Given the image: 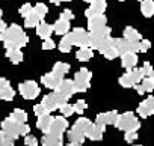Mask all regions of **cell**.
Listing matches in <instances>:
<instances>
[{
  "instance_id": "cell-14",
  "label": "cell",
  "mask_w": 154,
  "mask_h": 146,
  "mask_svg": "<svg viewBox=\"0 0 154 146\" xmlns=\"http://www.w3.org/2000/svg\"><path fill=\"white\" fill-rule=\"evenodd\" d=\"M106 8H107L106 0H97V2H94V3L89 5V8L85 11V15H86V18L94 17V15H103L104 11H106Z\"/></svg>"
},
{
  "instance_id": "cell-22",
  "label": "cell",
  "mask_w": 154,
  "mask_h": 146,
  "mask_svg": "<svg viewBox=\"0 0 154 146\" xmlns=\"http://www.w3.org/2000/svg\"><path fill=\"white\" fill-rule=\"evenodd\" d=\"M62 80H63L62 77L53 74V72H48V74H45V76L41 77V83H42L45 88H48V89H56Z\"/></svg>"
},
{
  "instance_id": "cell-8",
  "label": "cell",
  "mask_w": 154,
  "mask_h": 146,
  "mask_svg": "<svg viewBox=\"0 0 154 146\" xmlns=\"http://www.w3.org/2000/svg\"><path fill=\"white\" fill-rule=\"evenodd\" d=\"M142 79H143V76H142L140 69L133 68V69L127 71L125 74H122V76L119 77V85H121L122 88H133V86H136L137 83H140Z\"/></svg>"
},
{
  "instance_id": "cell-41",
  "label": "cell",
  "mask_w": 154,
  "mask_h": 146,
  "mask_svg": "<svg viewBox=\"0 0 154 146\" xmlns=\"http://www.w3.org/2000/svg\"><path fill=\"white\" fill-rule=\"evenodd\" d=\"M18 12H20L21 17H27V15L32 12V5H30V3H24V5L18 9Z\"/></svg>"
},
{
  "instance_id": "cell-34",
  "label": "cell",
  "mask_w": 154,
  "mask_h": 146,
  "mask_svg": "<svg viewBox=\"0 0 154 146\" xmlns=\"http://www.w3.org/2000/svg\"><path fill=\"white\" fill-rule=\"evenodd\" d=\"M39 23H41V18L33 12V9H32V12H30L27 17H24V27H27V29H33V27H36Z\"/></svg>"
},
{
  "instance_id": "cell-1",
  "label": "cell",
  "mask_w": 154,
  "mask_h": 146,
  "mask_svg": "<svg viewBox=\"0 0 154 146\" xmlns=\"http://www.w3.org/2000/svg\"><path fill=\"white\" fill-rule=\"evenodd\" d=\"M0 41L3 42L5 48H20L27 45L29 36L23 32V29L18 24H11L3 32H0Z\"/></svg>"
},
{
  "instance_id": "cell-35",
  "label": "cell",
  "mask_w": 154,
  "mask_h": 146,
  "mask_svg": "<svg viewBox=\"0 0 154 146\" xmlns=\"http://www.w3.org/2000/svg\"><path fill=\"white\" fill-rule=\"evenodd\" d=\"M9 118H11L12 121L18 122V124H26V122H27V113H26L24 110H21V109H15Z\"/></svg>"
},
{
  "instance_id": "cell-48",
  "label": "cell",
  "mask_w": 154,
  "mask_h": 146,
  "mask_svg": "<svg viewBox=\"0 0 154 146\" xmlns=\"http://www.w3.org/2000/svg\"><path fill=\"white\" fill-rule=\"evenodd\" d=\"M6 27H8V26H6V23H5V21H3L2 18H0V32H3V30H5Z\"/></svg>"
},
{
  "instance_id": "cell-46",
  "label": "cell",
  "mask_w": 154,
  "mask_h": 146,
  "mask_svg": "<svg viewBox=\"0 0 154 146\" xmlns=\"http://www.w3.org/2000/svg\"><path fill=\"white\" fill-rule=\"evenodd\" d=\"M33 112H35V115H36L38 118H39V116H42V115H50V113H48V112H47L41 104H36V106L33 107Z\"/></svg>"
},
{
  "instance_id": "cell-12",
  "label": "cell",
  "mask_w": 154,
  "mask_h": 146,
  "mask_svg": "<svg viewBox=\"0 0 154 146\" xmlns=\"http://www.w3.org/2000/svg\"><path fill=\"white\" fill-rule=\"evenodd\" d=\"M152 113H154V98H152V95H149L146 100H143L137 106V115L142 119H145V118L151 116Z\"/></svg>"
},
{
  "instance_id": "cell-50",
  "label": "cell",
  "mask_w": 154,
  "mask_h": 146,
  "mask_svg": "<svg viewBox=\"0 0 154 146\" xmlns=\"http://www.w3.org/2000/svg\"><path fill=\"white\" fill-rule=\"evenodd\" d=\"M83 2H88V3H94V2H97V0H83Z\"/></svg>"
},
{
  "instance_id": "cell-15",
  "label": "cell",
  "mask_w": 154,
  "mask_h": 146,
  "mask_svg": "<svg viewBox=\"0 0 154 146\" xmlns=\"http://www.w3.org/2000/svg\"><path fill=\"white\" fill-rule=\"evenodd\" d=\"M116 118H118V112H115V110H110V112H106V113H98L95 124L106 128V125H113Z\"/></svg>"
},
{
  "instance_id": "cell-26",
  "label": "cell",
  "mask_w": 154,
  "mask_h": 146,
  "mask_svg": "<svg viewBox=\"0 0 154 146\" xmlns=\"http://www.w3.org/2000/svg\"><path fill=\"white\" fill-rule=\"evenodd\" d=\"M53 32L56 33V35H65V33H68L69 32V21H65V20H62V18H59L54 24H53Z\"/></svg>"
},
{
  "instance_id": "cell-54",
  "label": "cell",
  "mask_w": 154,
  "mask_h": 146,
  "mask_svg": "<svg viewBox=\"0 0 154 146\" xmlns=\"http://www.w3.org/2000/svg\"><path fill=\"white\" fill-rule=\"evenodd\" d=\"M119 2H124V0H119Z\"/></svg>"
},
{
  "instance_id": "cell-13",
  "label": "cell",
  "mask_w": 154,
  "mask_h": 146,
  "mask_svg": "<svg viewBox=\"0 0 154 146\" xmlns=\"http://www.w3.org/2000/svg\"><path fill=\"white\" fill-rule=\"evenodd\" d=\"M104 127H101V125H97V124H89L88 127H86V130H85V137H88L89 140H101L103 139V134H104Z\"/></svg>"
},
{
  "instance_id": "cell-33",
  "label": "cell",
  "mask_w": 154,
  "mask_h": 146,
  "mask_svg": "<svg viewBox=\"0 0 154 146\" xmlns=\"http://www.w3.org/2000/svg\"><path fill=\"white\" fill-rule=\"evenodd\" d=\"M51 119H53V116H51V115H42V116H39V118H38L36 127H38L41 131L47 133V131H48V128H50Z\"/></svg>"
},
{
  "instance_id": "cell-23",
  "label": "cell",
  "mask_w": 154,
  "mask_h": 146,
  "mask_svg": "<svg viewBox=\"0 0 154 146\" xmlns=\"http://www.w3.org/2000/svg\"><path fill=\"white\" fill-rule=\"evenodd\" d=\"M121 65H122V68H125V69H133L136 65H137V56H136V53H125V54H122L121 56Z\"/></svg>"
},
{
  "instance_id": "cell-42",
  "label": "cell",
  "mask_w": 154,
  "mask_h": 146,
  "mask_svg": "<svg viewBox=\"0 0 154 146\" xmlns=\"http://www.w3.org/2000/svg\"><path fill=\"white\" fill-rule=\"evenodd\" d=\"M136 139H137V133H136V131H125L124 140H125L127 143H133Z\"/></svg>"
},
{
  "instance_id": "cell-25",
  "label": "cell",
  "mask_w": 154,
  "mask_h": 146,
  "mask_svg": "<svg viewBox=\"0 0 154 146\" xmlns=\"http://www.w3.org/2000/svg\"><path fill=\"white\" fill-rule=\"evenodd\" d=\"M124 39H127V41H131V42H139L140 39H142V35L134 29V27H131V26H127L125 29H124Z\"/></svg>"
},
{
  "instance_id": "cell-45",
  "label": "cell",
  "mask_w": 154,
  "mask_h": 146,
  "mask_svg": "<svg viewBox=\"0 0 154 146\" xmlns=\"http://www.w3.org/2000/svg\"><path fill=\"white\" fill-rule=\"evenodd\" d=\"M24 143H26V146H38L36 137L35 136H29V134L24 137Z\"/></svg>"
},
{
  "instance_id": "cell-7",
  "label": "cell",
  "mask_w": 154,
  "mask_h": 146,
  "mask_svg": "<svg viewBox=\"0 0 154 146\" xmlns=\"http://www.w3.org/2000/svg\"><path fill=\"white\" fill-rule=\"evenodd\" d=\"M65 103H68V100H65L59 92L54 91V92H51V94H48V95H45V97L42 98L41 106H42L48 113H51V112L57 110L59 106H62V104H65Z\"/></svg>"
},
{
  "instance_id": "cell-10",
  "label": "cell",
  "mask_w": 154,
  "mask_h": 146,
  "mask_svg": "<svg viewBox=\"0 0 154 146\" xmlns=\"http://www.w3.org/2000/svg\"><path fill=\"white\" fill-rule=\"evenodd\" d=\"M18 91L21 94V97L24 100H35L38 95H39V86L33 82V80H27L24 83H20L18 86Z\"/></svg>"
},
{
  "instance_id": "cell-32",
  "label": "cell",
  "mask_w": 154,
  "mask_h": 146,
  "mask_svg": "<svg viewBox=\"0 0 154 146\" xmlns=\"http://www.w3.org/2000/svg\"><path fill=\"white\" fill-rule=\"evenodd\" d=\"M71 47H72V42H71V36H69V32H68V33H65V35L62 36V39H60L57 48H59V51H62V53H69V51H71Z\"/></svg>"
},
{
  "instance_id": "cell-21",
  "label": "cell",
  "mask_w": 154,
  "mask_h": 146,
  "mask_svg": "<svg viewBox=\"0 0 154 146\" xmlns=\"http://www.w3.org/2000/svg\"><path fill=\"white\" fill-rule=\"evenodd\" d=\"M42 146H62V134L47 131L41 140Z\"/></svg>"
},
{
  "instance_id": "cell-52",
  "label": "cell",
  "mask_w": 154,
  "mask_h": 146,
  "mask_svg": "<svg viewBox=\"0 0 154 146\" xmlns=\"http://www.w3.org/2000/svg\"><path fill=\"white\" fill-rule=\"evenodd\" d=\"M2 15H3V11H2V8H0V18H2Z\"/></svg>"
},
{
  "instance_id": "cell-44",
  "label": "cell",
  "mask_w": 154,
  "mask_h": 146,
  "mask_svg": "<svg viewBox=\"0 0 154 146\" xmlns=\"http://www.w3.org/2000/svg\"><path fill=\"white\" fill-rule=\"evenodd\" d=\"M54 47H56V44H54V41H53L51 38L44 39V42H42V50H53Z\"/></svg>"
},
{
  "instance_id": "cell-18",
  "label": "cell",
  "mask_w": 154,
  "mask_h": 146,
  "mask_svg": "<svg viewBox=\"0 0 154 146\" xmlns=\"http://www.w3.org/2000/svg\"><path fill=\"white\" fill-rule=\"evenodd\" d=\"M54 91L59 92L65 100H69V98L75 94V92H74V88H72V80H62Z\"/></svg>"
},
{
  "instance_id": "cell-3",
  "label": "cell",
  "mask_w": 154,
  "mask_h": 146,
  "mask_svg": "<svg viewBox=\"0 0 154 146\" xmlns=\"http://www.w3.org/2000/svg\"><path fill=\"white\" fill-rule=\"evenodd\" d=\"M113 125L118 130H122V131H137L139 127H140V122L131 112H125L122 115H118Z\"/></svg>"
},
{
  "instance_id": "cell-28",
  "label": "cell",
  "mask_w": 154,
  "mask_h": 146,
  "mask_svg": "<svg viewBox=\"0 0 154 146\" xmlns=\"http://www.w3.org/2000/svg\"><path fill=\"white\" fill-rule=\"evenodd\" d=\"M140 12L146 18L152 17V14H154V2L152 0H142L140 2Z\"/></svg>"
},
{
  "instance_id": "cell-9",
  "label": "cell",
  "mask_w": 154,
  "mask_h": 146,
  "mask_svg": "<svg viewBox=\"0 0 154 146\" xmlns=\"http://www.w3.org/2000/svg\"><path fill=\"white\" fill-rule=\"evenodd\" d=\"M69 36H71V42L72 45H77V47H89V32H86L85 29L82 27H75L69 32Z\"/></svg>"
},
{
  "instance_id": "cell-20",
  "label": "cell",
  "mask_w": 154,
  "mask_h": 146,
  "mask_svg": "<svg viewBox=\"0 0 154 146\" xmlns=\"http://www.w3.org/2000/svg\"><path fill=\"white\" fill-rule=\"evenodd\" d=\"M134 89H136V92L139 94V95H143L145 92H152V89H154V77H143L142 80H140V83H137L136 86H133Z\"/></svg>"
},
{
  "instance_id": "cell-5",
  "label": "cell",
  "mask_w": 154,
  "mask_h": 146,
  "mask_svg": "<svg viewBox=\"0 0 154 146\" xmlns=\"http://www.w3.org/2000/svg\"><path fill=\"white\" fill-rule=\"evenodd\" d=\"M110 42L118 56H122L125 53H137L139 51V42H131L124 38H112Z\"/></svg>"
},
{
  "instance_id": "cell-37",
  "label": "cell",
  "mask_w": 154,
  "mask_h": 146,
  "mask_svg": "<svg viewBox=\"0 0 154 146\" xmlns=\"http://www.w3.org/2000/svg\"><path fill=\"white\" fill-rule=\"evenodd\" d=\"M72 110H74V113H77V115L82 116V113L86 110V101H85V100H79V101L72 106Z\"/></svg>"
},
{
  "instance_id": "cell-39",
  "label": "cell",
  "mask_w": 154,
  "mask_h": 146,
  "mask_svg": "<svg viewBox=\"0 0 154 146\" xmlns=\"http://www.w3.org/2000/svg\"><path fill=\"white\" fill-rule=\"evenodd\" d=\"M14 139L0 131V146H14Z\"/></svg>"
},
{
  "instance_id": "cell-49",
  "label": "cell",
  "mask_w": 154,
  "mask_h": 146,
  "mask_svg": "<svg viewBox=\"0 0 154 146\" xmlns=\"http://www.w3.org/2000/svg\"><path fill=\"white\" fill-rule=\"evenodd\" d=\"M53 5H60L62 2H71V0H50Z\"/></svg>"
},
{
  "instance_id": "cell-38",
  "label": "cell",
  "mask_w": 154,
  "mask_h": 146,
  "mask_svg": "<svg viewBox=\"0 0 154 146\" xmlns=\"http://www.w3.org/2000/svg\"><path fill=\"white\" fill-rule=\"evenodd\" d=\"M140 72H142V76L143 77H154V71H152V66L149 62H145L140 68Z\"/></svg>"
},
{
  "instance_id": "cell-29",
  "label": "cell",
  "mask_w": 154,
  "mask_h": 146,
  "mask_svg": "<svg viewBox=\"0 0 154 146\" xmlns=\"http://www.w3.org/2000/svg\"><path fill=\"white\" fill-rule=\"evenodd\" d=\"M6 57H8L14 65L23 62V53H21L20 48H8V50H6Z\"/></svg>"
},
{
  "instance_id": "cell-51",
  "label": "cell",
  "mask_w": 154,
  "mask_h": 146,
  "mask_svg": "<svg viewBox=\"0 0 154 146\" xmlns=\"http://www.w3.org/2000/svg\"><path fill=\"white\" fill-rule=\"evenodd\" d=\"M68 146H82V145H75V143H69Z\"/></svg>"
},
{
  "instance_id": "cell-4",
  "label": "cell",
  "mask_w": 154,
  "mask_h": 146,
  "mask_svg": "<svg viewBox=\"0 0 154 146\" xmlns=\"http://www.w3.org/2000/svg\"><path fill=\"white\" fill-rule=\"evenodd\" d=\"M91 77H92V74L86 68H82L80 71H77L74 79H72L74 92H86L89 89V85H91Z\"/></svg>"
},
{
  "instance_id": "cell-30",
  "label": "cell",
  "mask_w": 154,
  "mask_h": 146,
  "mask_svg": "<svg viewBox=\"0 0 154 146\" xmlns=\"http://www.w3.org/2000/svg\"><path fill=\"white\" fill-rule=\"evenodd\" d=\"M92 56H94V51L89 47L79 48V51L75 53V59L79 60V62H88L89 59H92Z\"/></svg>"
},
{
  "instance_id": "cell-27",
  "label": "cell",
  "mask_w": 154,
  "mask_h": 146,
  "mask_svg": "<svg viewBox=\"0 0 154 146\" xmlns=\"http://www.w3.org/2000/svg\"><path fill=\"white\" fill-rule=\"evenodd\" d=\"M112 39V38H110ZM98 51L106 57V59H109V60H112V59H116L118 57V54H116V51H115V48L112 47V42L109 41V42H106L103 47H100L98 48Z\"/></svg>"
},
{
  "instance_id": "cell-36",
  "label": "cell",
  "mask_w": 154,
  "mask_h": 146,
  "mask_svg": "<svg viewBox=\"0 0 154 146\" xmlns=\"http://www.w3.org/2000/svg\"><path fill=\"white\" fill-rule=\"evenodd\" d=\"M32 9H33V12L41 18V21L44 20V17L47 15V12H48V8L44 5V3H36L35 6H32Z\"/></svg>"
},
{
  "instance_id": "cell-2",
  "label": "cell",
  "mask_w": 154,
  "mask_h": 146,
  "mask_svg": "<svg viewBox=\"0 0 154 146\" xmlns=\"http://www.w3.org/2000/svg\"><path fill=\"white\" fill-rule=\"evenodd\" d=\"M30 131L27 124H18L15 121H12L11 118H6L2 122V133H5L6 136L12 137L14 140L20 136H27V133Z\"/></svg>"
},
{
  "instance_id": "cell-19",
  "label": "cell",
  "mask_w": 154,
  "mask_h": 146,
  "mask_svg": "<svg viewBox=\"0 0 154 146\" xmlns=\"http://www.w3.org/2000/svg\"><path fill=\"white\" fill-rule=\"evenodd\" d=\"M68 139L71 143H75V145H82L85 142V133L80 127H77V125H72L71 130L68 131Z\"/></svg>"
},
{
  "instance_id": "cell-47",
  "label": "cell",
  "mask_w": 154,
  "mask_h": 146,
  "mask_svg": "<svg viewBox=\"0 0 154 146\" xmlns=\"http://www.w3.org/2000/svg\"><path fill=\"white\" fill-rule=\"evenodd\" d=\"M60 18H62V20H65V21H71V20H74V14H72L69 9H65V11H62Z\"/></svg>"
},
{
  "instance_id": "cell-17",
  "label": "cell",
  "mask_w": 154,
  "mask_h": 146,
  "mask_svg": "<svg viewBox=\"0 0 154 146\" xmlns=\"http://www.w3.org/2000/svg\"><path fill=\"white\" fill-rule=\"evenodd\" d=\"M14 89L11 88V83L6 80V79H0V100L3 101H12L14 100Z\"/></svg>"
},
{
  "instance_id": "cell-31",
  "label": "cell",
  "mask_w": 154,
  "mask_h": 146,
  "mask_svg": "<svg viewBox=\"0 0 154 146\" xmlns=\"http://www.w3.org/2000/svg\"><path fill=\"white\" fill-rule=\"evenodd\" d=\"M68 71H69V65H68V63H65V62H56V63L53 65V71H51V72L63 79V76L68 74Z\"/></svg>"
},
{
  "instance_id": "cell-40",
  "label": "cell",
  "mask_w": 154,
  "mask_h": 146,
  "mask_svg": "<svg viewBox=\"0 0 154 146\" xmlns=\"http://www.w3.org/2000/svg\"><path fill=\"white\" fill-rule=\"evenodd\" d=\"M59 110H60V113H62V116H63V118H68V116H71V115L74 113L72 106H71V104H68V103H65V104L59 106Z\"/></svg>"
},
{
  "instance_id": "cell-43",
  "label": "cell",
  "mask_w": 154,
  "mask_h": 146,
  "mask_svg": "<svg viewBox=\"0 0 154 146\" xmlns=\"http://www.w3.org/2000/svg\"><path fill=\"white\" fill-rule=\"evenodd\" d=\"M149 47H151V44H149L148 39H140L139 41V51L140 53H146L149 50Z\"/></svg>"
},
{
  "instance_id": "cell-24",
  "label": "cell",
  "mask_w": 154,
  "mask_h": 146,
  "mask_svg": "<svg viewBox=\"0 0 154 146\" xmlns=\"http://www.w3.org/2000/svg\"><path fill=\"white\" fill-rule=\"evenodd\" d=\"M53 33V26L45 23V21H41L38 26H36V35L41 38V39H47L50 38Z\"/></svg>"
},
{
  "instance_id": "cell-6",
  "label": "cell",
  "mask_w": 154,
  "mask_h": 146,
  "mask_svg": "<svg viewBox=\"0 0 154 146\" xmlns=\"http://www.w3.org/2000/svg\"><path fill=\"white\" fill-rule=\"evenodd\" d=\"M110 33H112L110 27H104L103 30H98V32H89V48L98 50L100 47H103L106 42L110 41L112 38Z\"/></svg>"
},
{
  "instance_id": "cell-55",
  "label": "cell",
  "mask_w": 154,
  "mask_h": 146,
  "mask_svg": "<svg viewBox=\"0 0 154 146\" xmlns=\"http://www.w3.org/2000/svg\"><path fill=\"white\" fill-rule=\"evenodd\" d=\"M139 2H142V0H139Z\"/></svg>"
},
{
  "instance_id": "cell-53",
  "label": "cell",
  "mask_w": 154,
  "mask_h": 146,
  "mask_svg": "<svg viewBox=\"0 0 154 146\" xmlns=\"http://www.w3.org/2000/svg\"><path fill=\"white\" fill-rule=\"evenodd\" d=\"M133 146H142V145H133Z\"/></svg>"
},
{
  "instance_id": "cell-16",
  "label": "cell",
  "mask_w": 154,
  "mask_h": 146,
  "mask_svg": "<svg viewBox=\"0 0 154 146\" xmlns=\"http://www.w3.org/2000/svg\"><path fill=\"white\" fill-rule=\"evenodd\" d=\"M66 128H68V121L63 116H56V118L51 119L48 131L56 133V134H63V131H66Z\"/></svg>"
},
{
  "instance_id": "cell-11",
  "label": "cell",
  "mask_w": 154,
  "mask_h": 146,
  "mask_svg": "<svg viewBox=\"0 0 154 146\" xmlns=\"http://www.w3.org/2000/svg\"><path fill=\"white\" fill-rule=\"evenodd\" d=\"M104 27H107V18L106 15H94L88 18V29L89 32H98L103 30Z\"/></svg>"
}]
</instances>
